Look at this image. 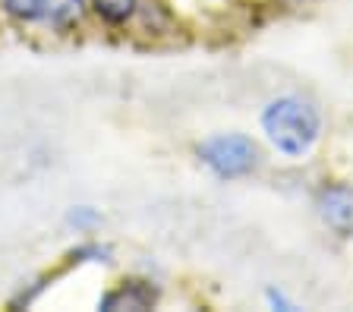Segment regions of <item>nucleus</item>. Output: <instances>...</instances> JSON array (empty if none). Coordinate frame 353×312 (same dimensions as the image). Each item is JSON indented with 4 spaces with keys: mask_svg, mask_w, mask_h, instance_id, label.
<instances>
[{
    "mask_svg": "<svg viewBox=\"0 0 353 312\" xmlns=\"http://www.w3.org/2000/svg\"><path fill=\"white\" fill-rule=\"evenodd\" d=\"M92 13L108 25H126L139 10V0H88Z\"/></svg>",
    "mask_w": 353,
    "mask_h": 312,
    "instance_id": "423d86ee",
    "label": "nucleus"
},
{
    "mask_svg": "<svg viewBox=\"0 0 353 312\" xmlns=\"http://www.w3.org/2000/svg\"><path fill=\"white\" fill-rule=\"evenodd\" d=\"M161 300L158 284L145 281V278H130V281L110 287L108 293L98 297V309L101 312H145L154 309Z\"/></svg>",
    "mask_w": 353,
    "mask_h": 312,
    "instance_id": "39448f33",
    "label": "nucleus"
},
{
    "mask_svg": "<svg viewBox=\"0 0 353 312\" xmlns=\"http://www.w3.org/2000/svg\"><path fill=\"white\" fill-rule=\"evenodd\" d=\"M0 7L16 23L48 25V29L66 35L82 23L88 0H0Z\"/></svg>",
    "mask_w": 353,
    "mask_h": 312,
    "instance_id": "7ed1b4c3",
    "label": "nucleus"
},
{
    "mask_svg": "<svg viewBox=\"0 0 353 312\" xmlns=\"http://www.w3.org/2000/svg\"><path fill=\"white\" fill-rule=\"evenodd\" d=\"M319 221L338 237H353V186L350 183H328L316 196Z\"/></svg>",
    "mask_w": 353,
    "mask_h": 312,
    "instance_id": "20e7f679",
    "label": "nucleus"
},
{
    "mask_svg": "<svg viewBox=\"0 0 353 312\" xmlns=\"http://www.w3.org/2000/svg\"><path fill=\"white\" fill-rule=\"evenodd\" d=\"M101 211L98 208H92V205H73L70 211H66V227L70 231H76V233H92V231H98L101 227Z\"/></svg>",
    "mask_w": 353,
    "mask_h": 312,
    "instance_id": "0eeeda50",
    "label": "nucleus"
},
{
    "mask_svg": "<svg viewBox=\"0 0 353 312\" xmlns=\"http://www.w3.org/2000/svg\"><path fill=\"white\" fill-rule=\"evenodd\" d=\"M70 265H101L110 262V246L104 243H79L76 249H70Z\"/></svg>",
    "mask_w": 353,
    "mask_h": 312,
    "instance_id": "6e6552de",
    "label": "nucleus"
},
{
    "mask_svg": "<svg viewBox=\"0 0 353 312\" xmlns=\"http://www.w3.org/2000/svg\"><path fill=\"white\" fill-rule=\"evenodd\" d=\"M262 133L284 158H306L322 136V114L309 98L281 95L265 104Z\"/></svg>",
    "mask_w": 353,
    "mask_h": 312,
    "instance_id": "f257e3e1",
    "label": "nucleus"
},
{
    "mask_svg": "<svg viewBox=\"0 0 353 312\" xmlns=\"http://www.w3.org/2000/svg\"><path fill=\"white\" fill-rule=\"evenodd\" d=\"M265 300H268V306H272V309H281V312H294L296 309V306L290 303V300H287L281 290H274V287L265 290Z\"/></svg>",
    "mask_w": 353,
    "mask_h": 312,
    "instance_id": "1a4fd4ad",
    "label": "nucleus"
},
{
    "mask_svg": "<svg viewBox=\"0 0 353 312\" xmlns=\"http://www.w3.org/2000/svg\"><path fill=\"white\" fill-rule=\"evenodd\" d=\"M196 155H199V161L205 164V167L218 180L250 177V174L259 167V161H262L256 139H250L246 133H218V136H208L205 142H199Z\"/></svg>",
    "mask_w": 353,
    "mask_h": 312,
    "instance_id": "f03ea898",
    "label": "nucleus"
}]
</instances>
